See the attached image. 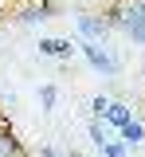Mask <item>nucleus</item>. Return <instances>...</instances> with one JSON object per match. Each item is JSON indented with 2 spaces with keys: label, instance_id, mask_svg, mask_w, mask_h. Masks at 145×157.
<instances>
[{
  "label": "nucleus",
  "instance_id": "13",
  "mask_svg": "<svg viewBox=\"0 0 145 157\" xmlns=\"http://www.w3.org/2000/svg\"><path fill=\"white\" fill-rule=\"evenodd\" d=\"M0 4H4V0H0Z\"/></svg>",
  "mask_w": 145,
  "mask_h": 157
},
{
  "label": "nucleus",
  "instance_id": "6",
  "mask_svg": "<svg viewBox=\"0 0 145 157\" xmlns=\"http://www.w3.org/2000/svg\"><path fill=\"white\" fill-rule=\"evenodd\" d=\"M122 141H125V149L133 153V149H137V145L145 141V122H137V118H129V122L122 126Z\"/></svg>",
  "mask_w": 145,
  "mask_h": 157
},
{
  "label": "nucleus",
  "instance_id": "10",
  "mask_svg": "<svg viewBox=\"0 0 145 157\" xmlns=\"http://www.w3.org/2000/svg\"><path fill=\"white\" fill-rule=\"evenodd\" d=\"M55 98H59V90H55L51 82H47V86H39V102H43V110H51V106H55Z\"/></svg>",
  "mask_w": 145,
  "mask_h": 157
},
{
  "label": "nucleus",
  "instance_id": "1",
  "mask_svg": "<svg viewBox=\"0 0 145 157\" xmlns=\"http://www.w3.org/2000/svg\"><path fill=\"white\" fill-rule=\"evenodd\" d=\"M110 20H114V32H122L133 47L145 51V0H118L110 8Z\"/></svg>",
  "mask_w": 145,
  "mask_h": 157
},
{
  "label": "nucleus",
  "instance_id": "8",
  "mask_svg": "<svg viewBox=\"0 0 145 157\" xmlns=\"http://www.w3.org/2000/svg\"><path fill=\"white\" fill-rule=\"evenodd\" d=\"M106 110H110V98H106V94H94V98H90V114L98 118V122L106 118Z\"/></svg>",
  "mask_w": 145,
  "mask_h": 157
},
{
  "label": "nucleus",
  "instance_id": "9",
  "mask_svg": "<svg viewBox=\"0 0 145 157\" xmlns=\"http://www.w3.org/2000/svg\"><path fill=\"white\" fill-rule=\"evenodd\" d=\"M98 149H102V157H129L125 141H106V145H98Z\"/></svg>",
  "mask_w": 145,
  "mask_h": 157
},
{
  "label": "nucleus",
  "instance_id": "4",
  "mask_svg": "<svg viewBox=\"0 0 145 157\" xmlns=\"http://www.w3.org/2000/svg\"><path fill=\"white\" fill-rule=\"evenodd\" d=\"M39 55L47 59H75L79 55V43H71V39H55V36H39Z\"/></svg>",
  "mask_w": 145,
  "mask_h": 157
},
{
  "label": "nucleus",
  "instance_id": "2",
  "mask_svg": "<svg viewBox=\"0 0 145 157\" xmlns=\"http://www.w3.org/2000/svg\"><path fill=\"white\" fill-rule=\"evenodd\" d=\"M75 28H79V43H106L114 36L110 8H79L75 12Z\"/></svg>",
  "mask_w": 145,
  "mask_h": 157
},
{
  "label": "nucleus",
  "instance_id": "3",
  "mask_svg": "<svg viewBox=\"0 0 145 157\" xmlns=\"http://www.w3.org/2000/svg\"><path fill=\"white\" fill-rule=\"evenodd\" d=\"M79 51H83V59L90 63V71H98V75H118V59L110 55V47L106 43H79Z\"/></svg>",
  "mask_w": 145,
  "mask_h": 157
},
{
  "label": "nucleus",
  "instance_id": "12",
  "mask_svg": "<svg viewBox=\"0 0 145 157\" xmlns=\"http://www.w3.org/2000/svg\"><path fill=\"white\" fill-rule=\"evenodd\" d=\"M39 157H55V153H51V149H39Z\"/></svg>",
  "mask_w": 145,
  "mask_h": 157
},
{
  "label": "nucleus",
  "instance_id": "11",
  "mask_svg": "<svg viewBox=\"0 0 145 157\" xmlns=\"http://www.w3.org/2000/svg\"><path fill=\"white\" fill-rule=\"evenodd\" d=\"M90 4H106V8H114V4H118V0H90Z\"/></svg>",
  "mask_w": 145,
  "mask_h": 157
},
{
  "label": "nucleus",
  "instance_id": "7",
  "mask_svg": "<svg viewBox=\"0 0 145 157\" xmlns=\"http://www.w3.org/2000/svg\"><path fill=\"white\" fill-rule=\"evenodd\" d=\"M0 157H28V153L20 149V141H16L12 134H4V130H0Z\"/></svg>",
  "mask_w": 145,
  "mask_h": 157
},
{
  "label": "nucleus",
  "instance_id": "5",
  "mask_svg": "<svg viewBox=\"0 0 145 157\" xmlns=\"http://www.w3.org/2000/svg\"><path fill=\"white\" fill-rule=\"evenodd\" d=\"M129 118H133V106H129V102H114V98H110V110H106V118H102L106 126H118V130H122Z\"/></svg>",
  "mask_w": 145,
  "mask_h": 157
}]
</instances>
